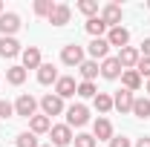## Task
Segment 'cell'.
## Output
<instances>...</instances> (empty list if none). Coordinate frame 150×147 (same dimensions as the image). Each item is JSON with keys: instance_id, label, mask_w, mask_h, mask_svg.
<instances>
[{"instance_id": "obj_16", "label": "cell", "mask_w": 150, "mask_h": 147, "mask_svg": "<svg viewBox=\"0 0 150 147\" xmlns=\"http://www.w3.org/2000/svg\"><path fill=\"white\" fill-rule=\"evenodd\" d=\"M69 18H72V9H69L67 3H58L55 9H52V15H49V23H52V26H67Z\"/></svg>"}, {"instance_id": "obj_8", "label": "cell", "mask_w": 150, "mask_h": 147, "mask_svg": "<svg viewBox=\"0 0 150 147\" xmlns=\"http://www.w3.org/2000/svg\"><path fill=\"white\" fill-rule=\"evenodd\" d=\"M20 29V18L15 12H3L0 15V37H12Z\"/></svg>"}, {"instance_id": "obj_11", "label": "cell", "mask_w": 150, "mask_h": 147, "mask_svg": "<svg viewBox=\"0 0 150 147\" xmlns=\"http://www.w3.org/2000/svg\"><path fill=\"white\" fill-rule=\"evenodd\" d=\"M20 58H23V69L29 72V69H40V64H43V58H40V49L38 46H26L23 52H20Z\"/></svg>"}, {"instance_id": "obj_27", "label": "cell", "mask_w": 150, "mask_h": 147, "mask_svg": "<svg viewBox=\"0 0 150 147\" xmlns=\"http://www.w3.org/2000/svg\"><path fill=\"white\" fill-rule=\"evenodd\" d=\"M78 12L87 15V20H90V18H98V3H95V0H81V3H78Z\"/></svg>"}, {"instance_id": "obj_33", "label": "cell", "mask_w": 150, "mask_h": 147, "mask_svg": "<svg viewBox=\"0 0 150 147\" xmlns=\"http://www.w3.org/2000/svg\"><path fill=\"white\" fill-rule=\"evenodd\" d=\"M110 147H133V144H130L127 136H112V139H110Z\"/></svg>"}, {"instance_id": "obj_35", "label": "cell", "mask_w": 150, "mask_h": 147, "mask_svg": "<svg viewBox=\"0 0 150 147\" xmlns=\"http://www.w3.org/2000/svg\"><path fill=\"white\" fill-rule=\"evenodd\" d=\"M136 147H150V139H147V136H144V139H139V141H136Z\"/></svg>"}, {"instance_id": "obj_14", "label": "cell", "mask_w": 150, "mask_h": 147, "mask_svg": "<svg viewBox=\"0 0 150 147\" xmlns=\"http://www.w3.org/2000/svg\"><path fill=\"white\" fill-rule=\"evenodd\" d=\"M107 43H110V46H118V49H124V46L130 43V32H127L124 26H112L110 32H107Z\"/></svg>"}, {"instance_id": "obj_10", "label": "cell", "mask_w": 150, "mask_h": 147, "mask_svg": "<svg viewBox=\"0 0 150 147\" xmlns=\"http://www.w3.org/2000/svg\"><path fill=\"white\" fill-rule=\"evenodd\" d=\"M87 52H90V61H104V58H110V43H107V37H93V43L87 46Z\"/></svg>"}, {"instance_id": "obj_1", "label": "cell", "mask_w": 150, "mask_h": 147, "mask_svg": "<svg viewBox=\"0 0 150 147\" xmlns=\"http://www.w3.org/2000/svg\"><path fill=\"white\" fill-rule=\"evenodd\" d=\"M38 98L35 95H29V92H23V95H18V101H15V115H20V118H32V115H38Z\"/></svg>"}, {"instance_id": "obj_29", "label": "cell", "mask_w": 150, "mask_h": 147, "mask_svg": "<svg viewBox=\"0 0 150 147\" xmlns=\"http://www.w3.org/2000/svg\"><path fill=\"white\" fill-rule=\"evenodd\" d=\"M75 95H81V98H95V95H98V90H95V84H93V81H81Z\"/></svg>"}, {"instance_id": "obj_2", "label": "cell", "mask_w": 150, "mask_h": 147, "mask_svg": "<svg viewBox=\"0 0 150 147\" xmlns=\"http://www.w3.org/2000/svg\"><path fill=\"white\" fill-rule=\"evenodd\" d=\"M49 144L52 147H67V144H72V127L69 124H52V130H49Z\"/></svg>"}, {"instance_id": "obj_38", "label": "cell", "mask_w": 150, "mask_h": 147, "mask_svg": "<svg viewBox=\"0 0 150 147\" xmlns=\"http://www.w3.org/2000/svg\"><path fill=\"white\" fill-rule=\"evenodd\" d=\"M147 92H150V81H147Z\"/></svg>"}, {"instance_id": "obj_30", "label": "cell", "mask_w": 150, "mask_h": 147, "mask_svg": "<svg viewBox=\"0 0 150 147\" xmlns=\"http://www.w3.org/2000/svg\"><path fill=\"white\" fill-rule=\"evenodd\" d=\"M72 141H75V147H98V141L93 139V133H78Z\"/></svg>"}, {"instance_id": "obj_5", "label": "cell", "mask_w": 150, "mask_h": 147, "mask_svg": "<svg viewBox=\"0 0 150 147\" xmlns=\"http://www.w3.org/2000/svg\"><path fill=\"white\" fill-rule=\"evenodd\" d=\"M61 61H64L67 66H81L87 58H84V49H81L78 43H67V46L61 49Z\"/></svg>"}, {"instance_id": "obj_13", "label": "cell", "mask_w": 150, "mask_h": 147, "mask_svg": "<svg viewBox=\"0 0 150 147\" xmlns=\"http://www.w3.org/2000/svg\"><path fill=\"white\" fill-rule=\"evenodd\" d=\"M75 92H78L75 78H72V75H61L58 84H55V95H58V98H72Z\"/></svg>"}, {"instance_id": "obj_26", "label": "cell", "mask_w": 150, "mask_h": 147, "mask_svg": "<svg viewBox=\"0 0 150 147\" xmlns=\"http://www.w3.org/2000/svg\"><path fill=\"white\" fill-rule=\"evenodd\" d=\"M55 6H58V3H52V0H35V15H40V18L49 20V15H52Z\"/></svg>"}, {"instance_id": "obj_28", "label": "cell", "mask_w": 150, "mask_h": 147, "mask_svg": "<svg viewBox=\"0 0 150 147\" xmlns=\"http://www.w3.org/2000/svg\"><path fill=\"white\" fill-rule=\"evenodd\" d=\"M15 144H18V147H40V144H38V136H35V133H29V130L20 133L18 139H15Z\"/></svg>"}, {"instance_id": "obj_36", "label": "cell", "mask_w": 150, "mask_h": 147, "mask_svg": "<svg viewBox=\"0 0 150 147\" xmlns=\"http://www.w3.org/2000/svg\"><path fill=\"white\" fill-rule=\"evenodd\" d=\"M0 15H3V0H0Z\"/></svg>"}, {"instance_id": "obj_9", "label": "cell", "mask_w": 150, "mask_h": 147, "mask_svg": "<svg viewBox=\"0 0 150 147\" xmlns=\"http://www.w3.org/2000/svg\"><path fill=\"white\" fill-rule=\"evenodd\" d=\"M133 101H136V95H133L130 90H121L112 95V110H118V112H133Z\"/></svg>"}, {"instance_id": "obj_31", "label": "cell", "mask_w": 150, "mask_h": 147, "mask_svg": "<svg viewBox=\"0 0 150 147\" xmlns=\"http://www.w3.org/2000/svg\"><path fill=\"white\" fill-rule=\"evenodd\" d=\"M12 115H15V104L0 98V118H12Z\"/></svg>"}, {"instance_id": "obj_21", "label": "cell", "mask_w": 150, "mask_h": 147, "mask_svg": "<svg viewBox=\"0 0 150 147\" xmlns=\"http://www.w3.org/2000/svg\"><path fill=\"white\" fill-rule=\"evenodd\" d=\"M121 84H124V90L136 92V90H142V75L136 72V69H124L121 72Z\"/></svg>"}, {"instance_id": "obj_15", "label": "cell", "mask_w": 150, "mask_h": 147, "mask_svg": "<svg viewBox=\"0 0 150 147\" xmlns=\"http://www.w3.org/2000/svg\"><path fill=\"white\" fill-rule=\"evenodd\" d=\"M121 64H118V58H104L101 61V78H107V81H115V78H121Z\"/></svg>"}, {"instance_id": "obj_22", "label": "cell", "mask_w": 150, "mask_h": 147, "mask_svg": "<svg viewBox=\"0 0 150 147\" xmlns=\"http://www.w3.org/2000/svg\"><path fill=\"white\" fill-rule=\"evenodd\" d=\"M93 107L101 112V115H107V112L112 110V95H107V92H98V95L93 98Z\"/></svg>"}, {"instance_id": "obj_24", "label": "cell", "mask_w": 150, "mask_h": 147, "mask_svg": "<svg viewBox=\"0 0 150 147\" xmlns=\"http://www.w3.org/2000/svg\"><path fill=\"white\" fill-rule=\"evenodd\" d=\"M26 69H23V66H9V69H6V81H9V84H12V87H20V84H23V81H26Z\"/></svg>"}, {"instance_id": "obj_23", "label": "cell", "mask_w": 150, "mask_h": 147, "mask_svg": "<svg viewBox=\"0 0 150 147\" xmlns=\"http://www.w3.org/2000/svg\"><path fill=\"white\" fill-rule=\"evenodd\" d=\"M84 26H87V32H90L93 37H104V32H110V29H107V23H104L101 18H90Z\"/></svg>"}, {"instance_id": "obj_3", "label": "cell", "mask_w": 150, "mask_h": 147, "mask_svg": "<svg viewBox=\"0 0 150 147\" xmlns=\"http://www.w3.org/2000/svg\"><path fill=\"white\" fill-rule=\"evenodd\" d=\"M40 110H43L46 118H52V115L67 112V107H64V98H58L55 92H49V95H43V98H40Z\"/></svg>"}, {"instance_id": "obj_39", "label": "cell", "mask_w": 150, "mask_h": 147, "mask_svg": "<svg viewBox=\"0 0 150 147\" xmlns=\"http://www.w3.org/2000/svg\"><path fill=\"white\" fill-rule=\"evenodd\" d=\"M147 9H150V3H147Z\"/></svg>"}, {"instance_id": "obj_34", "label": "cell", "mask_w": 150, "mask_h": 147, "mask_svg": "<svg viewBox=\"0 0 150 147\" xmlns=\"http://www.w3.org/2000/svg\"><path fill=\"white\" fill-rule=\"evenodd\" d=\"M139 52H142V58H150V37L142 40V49H139Z\"/></svg>"}, {"instance_id": "obj_18", "label": "cell", "mask_w": 150, "mask_h": 147, "mask_svg": "<svg viewBox=\"0 0 150 147\" xmlns=\"http://www.w3.org/2000/svg\"><path fill=\"white\" fill-rule=\"evenodd\" d=\"M49 130H52V118H46L43 112L29 118V133H35V136H43V133H49Z\"/></svg>"}, {"instance_id": "obj_12", "label": "cell", "mask_w": 150, "mask_h": 147, "mask_svg": "<svg viewBox=\"0 0 150 147\" xmlns=\"http://www.w3.org/2000/svg\"><path fill=\"white\" fill-rule=\"evenodd\" d=\"M112 136H115V133H112L110 118H104V115L95 118V124H93V139H95V141H110Z\"/></svg>"}, {"instance_id": "obj_32", "label": "cell", "mask_w": 150, "mask_h": 147, "mask_svg": "<svg viewBox=\"0 0 150 147\" xmlns=\"http://www.w3.org/2000/svg\"><path fill=\"white\" fill-rule=\"evenodd\" d=\"M136 72L142 75V78H147V81H150V58H142V61H139V66H136Z\"/></svg>"}, {"instance_id": "obj_4", "label": "cell", "mask_w": 150, "mask_h": 147, "mask_svg": "<svg viewBox=\"0 0 150 147\" xmlns=\"http://www.w3.org/2000/svg\"><path fill=\"white\" fill-rule=\"evenodd\" d=\"M87 121H90L87 104H72V107H67V124H69V127H84Z\"/></svg>"}, {"instance_id": "obj_19", "label": "cell", "mask_w": 150, "mask_h": 147, "mask_svg": "<svg viewBox=\"0 0 150 147\" xmlns=\"http://www.w3.org/2000/svg\"><path fill=\"white\" fill-rule=\"evenodd\" d=\"M78 72H81V81H93L95 84V78L101 75V64H98V61H84V64L78 66Z\"/></svg>"}, {"instance_id": "obj_20", "label": "cell", "mask_w": 150, "mask_h": 147, "mask_svg": "<svg viewBox=\"0 0 150 147\" xmlns=\"http://www.w3.org/2000/svg\"><path fill=\"white\" fill-rule=\"evenodd\" d=\"M23 49L15 37H0V58H18Z\"/></svg>"}, {"instance_id": "obj_17", "label": "cell", "mask_w": 150, "mask_h": 147, "mask_svg": "<svg viewBox=\"0 0 150 147\" xmlns=\"http://www.w3.org/2000/svg\"><path fill=\"white\" fill-rule=\"evenodd\" d=\"M58 69L55 64H40V69H38V84H43V87H49V84H58Z\"/></svg>"}, {"instance_id": "obj_37", "label": "cell", "mask_w": 150, "mask_h": 147, "mask_svg": "<svg viewBox=\"0 0 150 147\" xmlns=\"http://www.w3.org/2000/svg\"><path fill=\"white\" fill-rule=\"evenodd\" d=\"M40 147H52V144H40Z\"/></svg>"}, {"instance_id": "obj_7", "label": "cell", "mask_w": 150, "mask_h": 147, "mask_svg": "<svg viewBox=\"0 0 150 147\" xmlns=\"http://www.w3.org/2000/svg\"><path fill=\"white\" fill-rule=\"evenodd\" d=\"M118 64H121V69H136L139 66V61H142V52L136 49V46H124V49H118Z\"/></svg>"}, {"instance_id": "obj_25", "label": "cell", "mask_w": 150, "mask_h": 147, "mask_svg": "<svg viewBox=\"0 0 150 147\" xmlns=\"http://www.w3.org/2000/svg\"><path fill=\"white\" fill-rule=\"evenodd\" d=\"M133 115L136 118H150V98H136L133 101Z\"/></svg>"}, {"instance_id": "obj_6", "label": "cell", "mask_w": 150, "mask_h": 147, "mask_svg": "<svg viewBox=\"0 0 150 147\" xmlns=\"http://www.w3.org/2000/svg\"><path fill=\"white\" fill-rule=\"evenodd\" d=\"M98 18L107 23V29H112V26H121L124 12H121V6H118V3H107V6L101 9V15H98Z\"/></svg>"}]
</instances>
